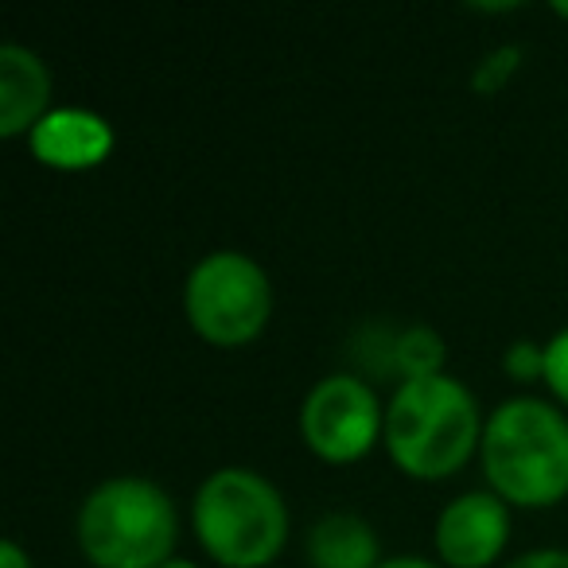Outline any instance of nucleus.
Wrapping results in <instances>:
<instances>
[{
    "mask_svg": "<svg viewBox=\"0 0 568 568\" xmlns=\"http://www.w3.org/2000/svg\"><path fill=\"white\" fill-rule=\"evenodd\" d=\"M308 557L316 568H378V537L358 514H327L312 529Z\"/></svg>",
    "mask_w": 568,
    "mask_h": 568,
    "instance_id": "obj_10",
    "label": "nucleus"
},
{
    "mask_svg": "<svg viewBox=\"0 0 568 568\" xmlns=\"http://www.w3.org/2000/svg\"><path fill=\"white\" fill-rule=\"evenodd\" d=\"M0 568H28V557L17 541H4L0 545Z\"/></svg>",
    "mask_w": 568,
    "mask_h": 568,
    "instance_id": "obj_15",
    "label": "nucleus"
},
{
    "mask_svg": "<svg viewBox=\"0 0 568 568\" xmlns=\"http://www.w3.org/2000/svg\"><path fill=\"white\" fill-rule=\"evenodd\" d=\"M506 568H568V552L565 549H537V552H526V557L510 560Z\"/></svg>",
    "mask_w": 568,
    "mask_h": 568,
    "instance_id": "obj_14",
    "label": "nucleus"
},
{
    "mask_svg": "<svg viewBox=\"0 0 568 568\" xmlns=\"http://www.w3.org/2000/svg\"><path fill=\"white\" fill-rule=\"evenodd\" d=\"M160 568H199V565H191V560H168V565H160Z\"/></svg>",
    "mask_w": 568,
    "mask_h": 568,
    "instance_id": "obj_17",
    "label": "nucleus"
},
{
    "mask_svg": "<svg viewBox=\"0 0 568 568\" xmlns=\"http://www.w3.org/2000/svg\"><path fill=\"white\" fill-rule=\"evenodd\" d=\"M79 537L98 568H160L175 541V506L149 479H110L82 506Z\"/></svg>",
    "mask_w": 568,
    "mask_h": 568,
    "instance_id": "obj_4",
    "label": "nucleus"
},
{
    "mask_svg": "<svg viewBox=\"0 0 568 568\" xmlns=\"http://www.w3.org/2000/svg\"><path fill=\"white\" fill-rule=\"evenodd\" d=\"M397 363L409 371V378H428V374H440L444 363V343L428 327H409V332L397 339Z\"/></svg>",
    "mask_w": 568,
    "mask_h": 568,
    "instance_id": "obj_11",
    "label": "nucleus"
},
{
    "mask_svg": "<svg viewBox=\"0 0 568 568\" xmlns=\"http://www.w3.org/2000/svg\"><path fill=\"white\" fill-rule=\"evenodd\" d=\"M113 133L98 113L87 110H55L40 118L32 129V149L40 160L55 168H87L110 152Z\"/></svg>",
    "mask_w": 568,
    "mask_h": 568,
    "instance_id": "obj_8",
    "label": "nucleus"
},
{
    "mask_svg": "<svg viewBox=\"0 0 568 568\" xmlns=\"http://www.w3.org/2000/svg\"><path fill=\"white\" fill-rule=\"evenodd\" d=\"M378 568H436L433 560H420V557H394V560H382Z\"/></svg>",
    "mask_w": 568,
    "mask_h": 568,
    "instance_id": "obj_16",
    "label": "nucleus"
},
{
    "mask_svg": "<svg viewBox=\"0 0 568 568\" xmlns=\"http://www.w3.org/2000/svg\"><path fill=\"white\" fill-rule=\"evenodd\" d=\"M304 440L324 459H355L374 444L378 402L374 389L355 374H332L316 382L301 409Z\"/></svg>",
    "mask_w": 568,
    "mask_h": 568,
    "instance_id": "obj_6",
    "label": "nucleus"
},
{
    "mask_svg": "<svg viewBox=\"0 0 568 568\" xmlns=\"http://www.w3.org/2000/svg\"><path fill=\"white\" fill-rule=\"evenodd\" d=\"M479 409L467 386L448 374L405 378L386 413V440L394 459L413 475H452L475 448Z\"/></svg>",
    "mask_w": 568,
    "mask_h": 568,
    "instance_id": "obj_2",
    "label": "nucleus"
},
{
    "mask_svg": "<svg viewBox=\"0 0 568 568\" xmlns=\"http://www.w3.org/2000/svg\"><path fill=\"white\" fill-rule=\"evenodd\" d=\"M48 90L51 79L40 59L20 43H4L0 48V133L17 136L32 121L40 125Z\"/></svg>",
    "mask_w": 568,
    "mask_h": 568,
    "instance_id": "obj_9",
    "label": "nucleus"
},
{
    "mask_svg": "<svg viewBox=\"0 0 568 568\" xmlns=\"http://www.w3.org/2000/svg\"><path fill=\"white\" fill-rule=\"evenodd\" d=\"M487 479L526 506L557 503L568 490V420L537 397H514L483 428Z\"/></svg>",
    "mask_w": 568,
    "mask_h": 568,
    "instance_id": "obj_1",
    "label": "nucleus"
},
{
    "mask_svg": "<svg viewBox=\"0 0 568 568\" xmlns=\"http://www.w3.org/2000/svg\"><path fill=\"white\" fill-rule=\"evenodd\" d=\"M552 9H557V12H565V17H568V0H552Z\"/></svg>",
    "mask_w": 568,
    "mask_h": 568,
    "instance_id": "obj_18",
    "label": "nucleus"
},
{
    "mask_svg": "<svg viewBox=\"0 0 568 568\" xmlns=\"http://www.w3.org/2000/svg\"><path fill=\"white\" fill-rule=\"evenodd\" d=\"M545 378L560 394V402H568V327L552 335L545 347Z\"/></svg>",
    "mask_w": 568,
    "mask_h": 568,
    "instance_id": "obj_12",
    "label": "nucleus"
},
{
    "mask_svg": "<svg viewBox=\"0 0 568 568\" xmlns=\"http://www.w3.org/2000/svg\"><path fill=\"white\" fill-rule=\"evenodd\" d=\"M268 281L261 273L257 261H250L237 250L206 253L187 276V304L191 324L199 335L222 347H237V343L253 339L268 316Z\"/></svg>",
    "mask_w": 568,
    "mask_h": 568,
    "instance_id": "obj_5",
    "label": "nucleus"
},
{
    "mask_svg": "<svg viewBox=\"0 0 568 568\" xmlns=\"http://www.w3.org/2000/svg\"><path fill=\"white\" fill-rule=\"evenodd\" d=\"M506 366H510L514 378H534L537 366H541V374H545V351L537 355V351L529 347V343H514L510 355H506Z\"/></svg>",
    "mask_w": 568,
    "mask_h": 568,
    "instance_id": "obj_13",
    "label": "nucleus"
},
{
    "mask_svg": "<svg viewBox=\"0 0 568 568\" xmlns=\"http://www.w3.org/2000/svg\"><path fill=\"white\" fill-rule=\"evenodd\" d=\"M506 506L498 495L471 490L444 506L436 521V549L456 568H483L506 541Z\"/></svg>",
    "mask_w": 568,
    "mask_h": 568,
    "instance_id": "obj_7",
    "label": "nucleus"
},
{
    "mask_svg": "<svg viewBox=\"0 0 568 568\" xmlns=\"http://www.w3.org/2000/svg\"><path fill=\"white\" fill-rule=\"evenodd\" d=\"M195 529L203 545L230 568H261L288 534L281 490L257 471L222 467L195 495Z\"/></svg>",
    "mask_w": 568,
    "mask_h": 568,
    "instance_id": "obj_3",
    "label": "nucleus"
}]
</instances>
